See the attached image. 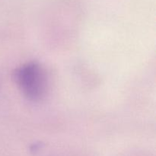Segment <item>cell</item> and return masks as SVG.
I'll return each mask as SVG.
<instances>
[{
  "mask_svg": "<svg viewBox=\"0 0 156 156\" xmlns=\"http://www.w3.org/2000/svg\"><path fill=\"white\" fill-rule=\"evenodd\" d=\"M14 80L23 95L31 101H39L47 94L48 79L44 69L37 62H27L17 69Z\"/></svg>",
  "mask_w": 156,
  "mask_h": 156,
  "instance_id": "obj_1",
  "label": "cell"
}]
</instances>
